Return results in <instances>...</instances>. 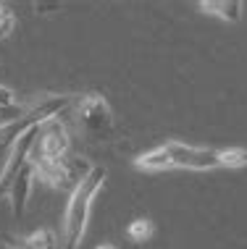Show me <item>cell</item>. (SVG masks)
<instances>
[{
    "instance_id": "obj_6",
    "label": "cell",
    "mask_w": 247,
    "mask_h": 249,
    "mask_svg": "<svg viewBox=\"0 0 247 249\" xmlns=\"http://www.w3.org/2000/svg\"><path fill=\"white\" fill-rule=\"evenodd\" d=\"M37 181L53 186V189H69V176H66V158L63 160H35ZM71 192V189H69Z\"/></svg>"
},
{
    "instance_id": "obj_5",
    "label": "cell",
    "mask_w": 247,
    "mask_h": 249,
    "mask_svg": "<svg viewBox=\"0 0 247 249\" xmlns=\"http://www.w3.org/2000/svg\"><path fill=\"white\" fill-rule=\"evenodd\" d=\"M35 181H37V165H35V160H29V163H26L21 171L16 173V178H13V184H11V189H8L13 218H24L26 205H29V197H32V186H35Z\"/></svg>"
},
{
    "instance_id": "obj_10",
    "label": "cell",
    "mask_w": 247,
    "mask_h": 249,
    "mask_svg": "<svg viewBox=\"0 0 247 249\" xmlns=\"http://www.w3.org/2000/svg\"><path fill=\"white\" fill-rule=\"evenodd\" d=\"M245 165H247V150L245 147L221 150V168H245Z\"/></svg>"
},
{
    "instance_id": "obj_3",
    "label": "cell",
    "mask_w": 247,
    "mask_h": 249,
    "mask_svg": "<svg viewBox=\"0 0 247 249\" xmlns=\"http://www.w3.org/2000/svg\"><path fill=\"white\" fill-rule=\"evenodd\" d=\"M163 150L171 160V168H187V171H216V168H221V150H213V147L166 142Z\"/></svg>"
},
{
    "instance_id": "obj_14",
    "label": "cell",
    "mask_w": 247,
    "mask_h": 249,
    "mask_svg": "<svg viewBox=\"0 0 247 249\" xmlns=\"http://www.w3.org/2000/svg\"><path fill=\"white\" fill-rule=\"evenodd\" d=\"M97 249H118V247H116V244H100Z\"/></svg>"
},
{
    "instance_id": "obj_4",
    "label": "cell",
    "mask_w": 247,
    "mask_h": 249,
    "mask_svg": "<svg viewBox=\"0 0 247 249\" xmlns=\"http://www.w3.org/2000/svg\"><path fill=\"white\" fill-rule=\"evenodd\" d=\"M69 150H71L69 129L63 126L61 118H53L39 126V137L32 160H63L69 158Z\"/></svg>"
},
{
    "instance_id": "obj_12",
    "label": "cell",
    "mask_w": 247,
    "mask_h": 249,
    "mask_svg": "<svg viewBox=\"0 0 247 249\" xmlns=\"http://www.w3.org/2000/svg\"><path fill=\"white\" fill-rule=\"evenodd\" d=\"M13 105H19V103H16V95H13L8 87H0V110L13 107Z\"/></svg>"
},
{
    "instance_id": "obj_7",
    "label": "cell",
    "mask_w": 247,
    "mask_h": 249,
    "mask_svg": "<svg viewBox=\"0 0 247 249\" xmlns=\"http://www.w3.org/2000/svg\"><path fill=\"white\" fill-rule=\"evenodd\" d=\"M200 8L205 13H210V16L224 18V21H229V24H239L245 16V5L239 3V0H203Z\"/></svg>"
},
{
    "instance_id": "obj_2",
    "label": "cell",
    "mask_w": 247,
    "mask_h": 249,
    "mask_svg": "<svg viewBox=\"0 0 247 249\" xmlns=\"http://www.w3.org/2000/svg\"><path fill=\"white\" fill-rule=\"evenodd\" d=\"M76 107V124L90 139L95 142H103V139H111L113 131H116V118H113V110L108 105V100L103 95H84Z\"/></svg>"
},
{
    "instance_id": "obj_11",
    "label": "cell",
    "mask_w": 247,
    "mask_h": 249,
    "mask_svg": "<svg viewBox=\"0 0 247 249\" xmlns=\"http://www.w3.org/2000/svg\"><path fill=\"white\" fill-rule=\"evenodd\" d=\"M13 29H16V16L8 11L3 18H0V39H8L13 35Z\"/></svg>"
},
{
    "instance_id": "obj_9",
    "label": "cell",
    "mask_w": 247,
    "mask_h": 249,
    "mask_svg": "<svg viewBox=\"0 0 247 249\" xmlns=\"http://www.w3.org/2000/svg\"><path fill=\"white\" fill-rule=\"evenodd\" d=\"M152 220H148V218H137V220H132L129 223V228H126V236H129L132 241H137V244H145L150 236H152Z\"/></svg>"
},
{
    "instance_id": "obj_13",
    "label": "cell",
    "mask_w": 247,
    "mask_h": 249,
    "mask_svg": "<svg viewBox=\"0 0 247 249\" xmlns=\"http://www.w3.org/2000/svg\"><path fill=\"white\" fill-rule=\"evenodd\" d=\"M35 8H37L39 13H45V11H58L61 5H58V3H37Z\"/></svg>"
},
{
    "instance_id": "obj_1",
    "label": "cell",
    "mask_w": 247,
    "mask_h": 249,
    "mask_svg": "<svg viewBox=\"0 0 247 249\" xmlns=\"http://www.w3.org/2000/svg\"><path fill=\"white\" fill-rule=\"evenodd\" d=\"M105 178H108V171L105 168L95 165L92 173L87 176L82 184L71 192L69 205H66V215H63V241L61 249H79L87 231V223H90L92 215V205H95L97 192L103 189Z\"/></svg>"
},
{
    "instance_id": "obj_8",
    "label": "cell",
    "mask_w": 247,
    "mask_h": 249,
    "mask_svg": "<svg viewBox=\"0 0 247 249\" xmlns=\"http://www.w3.org/2000/svg\"><path fill=\"white\" fill-rule=\"evenodd\" d=\"M21 249H58V236L50 228H37L29 236H24Z\"/></svg>"
}]
</instances>
